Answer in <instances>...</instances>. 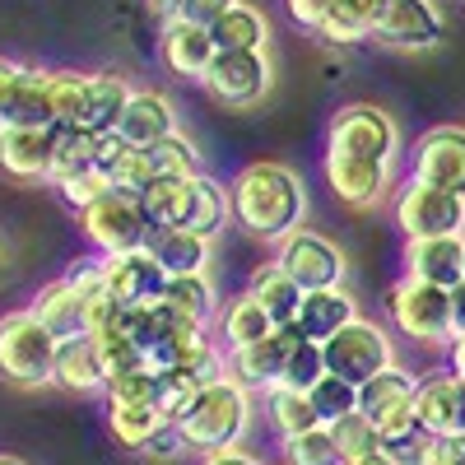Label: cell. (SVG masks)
<instances>
[{"instance_id": "f546056e", "label": "cell", "mask_w": 465, "mask_h": 465, "mask_svg": "<svg viewBox=\"0 0 465 465\" xmlns=\"http://www.w3.org/2000/svg\"><path fill=\"white\" fill-rule=\"evenodd\" d=\"M265 414H270V429L280 438H298L307 429H322V414L312 405V391H293V386H265Z\"/></svg>"}, {"instance_id": "f1b7e54d", "label": "cell", "mask_w": 465, "mask_h": 465, "mask_svg": "<svg viewBox=\"0 0 465 465\" xmlns=\"http://www.w3.org/2000/svg\"><path fill=\"white\" fill-rule=\"evenodd\" d=\"M247 289L261 298L265 312L275 317V326H293L298 307H302V289H298V280L289 275V270H284L280 261L256 265V270H252V280H247Z\"/></svg>"}, {"instance_id": "11a10c76", "label": "cell", "mask_w": 465, "mask_h": 465, "mask_svg": "<svg viewBox=\"0 0 465 465\" xmlns=\"http://www.w3.org/2000/svg\"><path fill=\"white\" fill-rule=\"evenodd\" d=\"M201 465H261V460L252 451H242V447H219V451H205Z\"/></svg>"}, {"instance_id": "6da1fadb", "label": "cell", "mask_w": 465, "mask_h": 465, "mask_svg": "<svg viewBox=\"0 0 465 465\" xmlns=\"http://www.w3.org/2000/svg\"><path fill=\"white\" fill-rule=\"evenodd\" d=\"M228 191H232V219L252 238L280 242L293 228H302V219H307V186L289 163H275V159L242 163L232 173Z\"/></svg>"}, {"instance_id": "9f6ffc18", "label": "cell", "mask_w": 465, "mask_h": 465, "mask_svg": "<svg viewBox=\"0 0 465 465\" xmlns=\"http://www.w3.org/2000/svg\"><path fill=\"white\" fill-rule=\"evenodd\" d=\"M447 368L465 381V335H456V340L447 344Z\"/></svg>"}, {"instance_id": "4316f807", "label": "cell", "mask_w": 465, "mask_h": 465, "mask_svg": "<svg viewBox=\"0 0 465 465\" xmlns=\"http://www.w3.org/2000/svg\"><path fill=\"white\" fill-rule=\"evenodd\" d=\"M214 322H219V340H223L228 354L232 349H247V344H256V340H265L270 331H275V317L265 312L252 289H242L238 298H228Z\"/></svg>"}, {"instance_id": "3957f363", "label": "cell", "mask_w": 465, "mask_h": 465, "mask_svg": "<svg viewBox=\"0 0 465 465\" xmlns=\"http://www.w3.org/2000/svg\"><path fill=\"white\" fill-rule=\"evenodd\" d=\"M386 312H391V326L414 340V344H433L447 349L456 340V322H451V289H438L429 280L401 275L386 293Z\"/></svg>"}, {"instance_id": "6f0895ef", "label": "cell", "mask_w": 465, "mask_h": 465, "mask_svg": "<svg viewBox=\"0 0 465 465\" xmlns=\"http://www.w3.org/2000/svg\"><path fill=\"white\" fill-rule=\"evenodd\" d=\"M451 322H456V335H465V284L451 289Z\"/></svg>"}, {"instance_id": "e575fe53", "label": "cell", "mask_w": 465, "mask_h": 465, "mask_svg": "<svg viewBox=\"0 0 465 465\" xmlns=\"http://www.w3.org/2000/svg\"><path fill=\"white\" fill-rule=\"evenodd\" d=\"M372 10H377V0H331L317 37L331 47H354L363 37H372Z\"/></svg>"}, {"instance_id": "d590c367", "label": "cell", "mask_w": 465, "mask_h": 465, "mask_svg": "<svg viewBox=\"0 0 465 465\" xmlns=\"http://www.w3.org/2000/svg\"><path fill=\"white\" fill-rule=\"evenodd\" d=\"M140 205L149 214L153 228H177L186 223V210H191V177H153L144 191H140Z\"/></svg>"}, {"instance_id": "4fadbf2b", "label": "cell", "mask_w": 465, "mask_h": 465, "mask_svg": "<svg viewBox=\"0 0 465 465\" xmlns=\"http://www.w3.org/2000/svg\"><path fill=\"white\" fill-rule=\"evenodd\" d=\"M410 182L447 186L465 196V126H433L410 149Z\"/></svg>"}, {"instance_id": "ee69618b", "label": "cell", "mask_w": 465, "mask_h": 465, "mask_svg": "<svg viewBox=\"0 0 465 465\" xmlns=\"http://www.w3.org/2000/svg\"><path fill=\"white\" fill-rule=\"evenodd\" d=\"M326 377V349L317 340H298L293 354L280 372V386H293V391H312V386Z\"/></svg>"}, {"instance_id": "8d00e7d4", "label": "cell", "mask_w": 465, "mask_h": 465, "mask_svg": "<svg viewBox=\"0 0 465 465\" xmlns=\"http://www.w3.org/2000/svg\"><path fill=\"white\" fill-rule=\"evenodd\" d=\"M326 429H331V438H335V447H340L344 465H359V460H368V456L386 451L381 429H377V423H372L363 410H354V414H344V419L326 423Z\"/></svg>"}, {"instance_id": "484cf974", "label": "cell", "mask_w": 465, "mask_h": 465, "mask_svg": "<svg viewBox=\"0 0 465 465\" xmlns=\"http://www.w3.org/2000/svg\"><path fill=\"white\" fill-rule=\"evenodd\" d=\"M33 317L43 322L56 340H70V335H80L84 331V293L74 289L65 275L61 280H47L43 289L33 293Z\"/></svg>"}, {"instance_id": "681fc988", "label": "cell", "mask_w": 465, "mask_h": 465, "mask_svg": "<svg viewBox=\"0 0 465 465\" xmlns=\"http://www.w3.org/2000/svg\"><path fill=\"white\" fill-rule=\"evenodd\" d=\"M238 0H177V10L173 15H186L191 24H205V28H214Z\"/></svg>"}, {"instance_id": "603a6c76", "label": "cell", "mask_w": 465, "mask_h": 465, "mask_svg": "<svg viewBox=\"0 0 465 465\" xmlns=\"http://www.w3.org/2000/svg\"><path fill=\"white\" fill-rule=\"evenodd\" d=\"M98 168L112 177L116 191H144L159 168H153V153L144 144H131L122 131H107L98 135Z\"/></svg>"}, {"instance_id": "f6af8a7d", "label": "cell", "mask_w": 465, "mask_h": 465, "mask_svg": "<svg viewBox=\"0 0 465 465\" xmlns=\"http://www.w3.org/2000/svg\"><path fill=\"white\" fill-rule=\"evenodd\" d=\"M312 405H317L322 423H335V419H344V414L359 410V386L344 381V377H335V372H326V377L312 386Z\"/></svg>"}, {"instance_id": "7c38bea8", "label": "cell", "mask_w": 465, "mask_h": 465, "mask_svg": "<svg viewBox=\"0 0 465 465\" xmlns=\"http://www.w3.org/2000/svg\"><path fill=\"white\" fill-rule=\"evenodd\" d=\"M201 84L223 107H256L270 94V84H275V74H270L265 52H219Z\"/></svg>"}, {"instance_id": "816d5d0a", "label": "cell", "mask_w": 465, "mask_h": 465, "mask_svg": "<svg viewBox=\"0 0 465 465\" xmlns=\"http://www.w3.org/2000/svg\"><path fill=\"white\" fill-rule=\"evenodd\" d=\"M284 10H289V19L302 33H317L322 19H326V10H331V0H284Z\"/></svg>"}, {"instance_id": "1f68e13d", "label": "cell", "mask_w": 465, "mask_h": 465, "mask_svg": "<svg viewBox=\"0 0 465 465\" xmlns=\"http://www.w3.org/2000/svg\"><path fill=\"white\" fill-rule=\"evenodd\" d=\"M84 168H98V131L89 126H52V186L84 173Z\"/></svg>"}, {"instance_id": "680465c9", "label": "cell", "mask_w": 465, "mask_h": 465, "mask_svg": "<svg viewBox=\"0 0 465 465\" xmlns=\"http://www.w3.org/2000/svg\"><path fill=\"white\" fill-rule=\"evenodd\" d=\"M359 465H401L391 451H377V456H368V460H359Z\"/></svg>"}, {"instance_id": "74e56055", "label": "cell", "mask_w": 465, "mask_h": 465, "mask_svg": "<svg viewBox=\"0 0 465 465\" xmlns=\"http://www.w3.org/2000/svg\"><path fill=\"white\" fill-rule=\"evenodd\" d=\"M163 302L177 307L182 317L201 322V326H210V322L219 317V298H214L210 275H173L168 289H163Z\"/></svg>"}, {"instance_id": "e0dca14e", "label": "cell", "mask_w": 465, "mask_h": 465, "mask_svg": "<svg viewBox=\"0 0 465 465\" xmlns=\"http://www.w3.org/2000/svg\"><path fill=\"white\" fill-rule=\"evenodd\" d=\"M107 289L122 307H153L168 289V270L159 265L149 247L126 252V256H107Z\"/></svg>"}, {"instance_id": "83f0119b", "label": "cell", "mask_w": 465, "mask_h": 465, "mask_svg": "<svg viewBox=\"0 0 465 465\" xmlns=\"http://www.w3.org/2000/svg\"><path fill=\"white\" fill-rule=\"evenodd\" d=\"M131 84L122 80V74H89V98H84V116L80 126L107 135V131H122V116H126V103H131Z\"/></svg>"}, {"instance_id": "f907efd6", "label": "cell", "mask_w": 465, "mask_h": 465, "mask_svg": "<svg viewBox=\"0 0 465 465\" xmlns=\"http://www.w3.org/2000/svg\"><path fill=\"white\" fill-rule=\"evenodd\" d=\"M419 465H465V433L460 438H429Z\"/></svg>"}, {"instance_id": "f5cc1de1", "label": "cell", "mask_w": 465, "mask_h": 465, "mask_svg": "<svg viewBox=\"0 0 465 465\" xmlns=\"http://www.w3.org/2000/svg\"><path fill=\"white\" fill-rule=\"evenodd\" d=\"M24 74H28V65H19V61H10V56H0V116H5L10 98L19 94V84H24Z\"/></svg>"}, {"instance_id": "4dcf8cb0", "label": "cell", "mask_w": 465, "mask_h": 465, "mask_svg": "<svg viewBox=\"0 0 465 465\" xmlns=\"http://www.w3.org/2000/svg\"><path fill=\"white\" fill-rule=\"evenodd\" d=\"M232 219V191L219 186L210 173L191 177V210H186V223L182 228H196L205 238H219Z\"/></svg>"}, {"instance_id": "5b68a950", "label": "cell", "mask_w": 465, "mask_h": 465, "mask_svg": "<svg viewBox=\"0 0 465 465\" xmlns=\"http://www.w3.org/2000/svg\"><path fill=\"white\" fill-rule=\"evenodd\" d=\"M80 228L98 256H126V252L149 247V238H153V223L140 205V191H116V186L89 210H80Z\"/></svg>"}, {"instance_id": "60d3db41", "label": "cell", "mask_w": 465, "mask_h": 465, "mask_svg": "<svg viewBox=\"0 0 465 465\" xmlns=\"http://www.w3.org/2000/svg\"><path fill=\"white\" fill-rule=\"evenodd\" d=\"M5 126H52V103H47V74L43 70L28 65L19 94L5 107Z\"/></svg>"}, {"instance_id": "94428289", "label": "cell", "mask_w": 465, "mask_h": 465, "mask_svg": "<svg viewBox=\"0 0 465 465\" xmlns=\"http://www.w3.org/2000/svg\"><path fill=\"white\" fill-rule=\"evenodd\" d=\"M0 465H28V460H19V456H0Z\"/></svg>"}, {"instance_id": "d6986e66", "label": "cell", "mask_w": 465, "mask_h": 465, "mask_svg": "<svg viewBox=\"0 0 465 465\" xmlns=\"http://www.w3.org/2000/svg\"><path fill=\"white\" fill-rule=\"evenodd\" d=\"M405 275L429 280L438 289H460L465 284V232H451V238H410Z\"/></svg>"}, {"instance_id": "8fae6325", "label": "cell", "mask_w": 465, "mask_h": 465, "mask_svg": "<svg viewBox=\"0 0 465 465\" xmlns=\"http://www.w3.org/2000/svg\"><path fill=\"white\" fill-rule=\"evenodd\" d=\"M275 247H280L275 261L298 280L302 293H312V289H335V284H344V275H349L344 252L326 238V232H317V228H293L289 238H280Z\"/></svg>"}, {"instance_id": "44dd1931", "label": "cell", "mask_w": 465, "mask_h": 465, "mask_svg": "<svg viewBox=\"0 0 465 465\" xmlns=\"http://www.w3.org/2000/svg\"><path fill=\"white\" fill-rule=\"evenodd\" d=\"M0 173L15 182H52V126H5Z\"/></svg>"}, {"instance_id": "52a82bcc", "label": "cell", "mask_w": 465, "mask_h": 465, "mask_svg": "<svg viewBox=\"0 0 465 465\" xmlns=\"http://www.w3.org/2000/svg\"><path fill=\"white\" fill-rule=\"evenodd\" d=\"M396 223L410 238H451L465 232V196L447 186H429V182H405L396 191Z\"/></svg>"}, {"instance_id": "7402d4cb", "label": "cell", "mask_w": 465, "mask_h": 465, "mask_svg": "<svg viewBox=\"0 0 465 465\" xmlns=\"http://www.w3.org/2000/svg\"><path fill=\"white\" fill-rule=\"evenodd\" d=\"M354 317H359L354 293H349L344 284H335V289H312V293H302V307H298L293 326H298V335H302V340L326 344L331 335H340Z\"/></svg>"}, {"instance_id": "8992f818", "label": "cell", "mask_w": 465, "mask_h": 465, "mask_svg": "<svg viewBox=\"0 0 465 465\" xmlns=\"http://www.w3.org/2000/svg\"><path fill=\"white\" fill-rule=\"evenodd\" d=\"M326 149L354 153V159L396 163L401 131H396V122H391L386 107H377V103H344V107H335L331 126H326Z\"/></svg>"}, {"instance_id": "ac0fdd59", "label": "cell", "mask_w": 465, "mask_h": 465, "mask_svg": "<svg viewBox=\"0 0 465 465\" xmlns=\"http://www.w3.org/2000/svg\"><path fill=\"white\" fill-rule=\"evenodd\" d=\"M298 340H302L298 326H275L265 340H256L247 349H232V354H228V372L238 377L247 391H265V386L280 381V372H284V363H289Z\"/></svg>"}, {"instance_id": "b9f144b4", "label": "cell", "mask_w": 465, "mask_h": 465, "mask_svg": "<svg viewBox=\"0 0 465 465\" xmlns=\"http://www.w3.org/2000/svg\"><path fill=\"white\" fill-rule=\"evenodd\" d=\"M149 153H153V168H159V177H201V173H205L201 149H196V140H191L186 131L163 135L159 144H149Z\"/></svg>"}, {"instance_id": "db71d44e", "label": "cell", "mask_w": 465, "mask_h": 465, "mask_svg": "<svg viewBox=\"0 0 465 465\" xmlns=\"http://www.w3.org/2000/svg\"><path fill=\"white\" fill-rule=\"evenodd\" d=\"M182 451H186V442L177 433V423H168L163 433H153L149 447H144V456H153V460H168V456H182Z\"/></svg>"}, {"instance_id": "ab89813d", "label": "cell", "mask_w": 465, "mask_h": 465, "mask_svg": "<svg viewBox=\"0 0 465 465\" xmlns=\"http://www.w3.org/2000/svg\"><path fill=\"white\" fill-rule=\"evenodd\" d=\"M205 377H196V372H191V368H163L159 372V391H153V405H159L163 414H168V423H182V414L191 410V405H196V396L205 391Z\"/></svg>"}, {"instance_id": "5bb4252c", "label": "cell", "mask_w": 465, "mask_h": 465, "mask_svg": "<svg viewBox=\"0 0 465 465\" xmlns=\"http://www.w3.org/2000/svg\"><path fill=\"white\" fill-rule=\"evenodd\" d=\"M322 177H326V186H331V196L344 201V205H354V210L377 205L386 191H391V163L354 159V153H335V149H326Z\"/></svg>"}, {"instance_id": "ba28073f", "label": "cell", "mask_w": 465, "mask_h": 465, "mask_svg": "<svg viewBox=\"0 0 465 465\" xmlns=\"http://www.w3.org/2000/svg\"><path fill=\"white\" fill-rule=\"evenodd\" d=\"M322 349H326V372L354 381V386H363L368 377H377L381 368L396 363V344H391V335H386V326L368 322V317H354Z\"/></svg>"}, {"instance_id": "d4e9b609", "label": "cell", "mask_w": 465, "mask_h": 465, "mask_svg": "<svg viewBox=\"0 0 465 465\" xmlns=\"http://www.w3.org/2000/svg\"><path fill=\"white\" fill-rule=\"evenodd\" d=\"M177 131V103L159 89H135L131 103H126V116H122V135L131 144H159L163 135Z\"/></svg>"}, {"instance_id": "d6a6232c", "label": "cell", "mask_w": 465, "mask_h": 465, "mask_svg": "<svg viewBox=\"0 0 465 465\" xmlns=\"http://www.w3.org/2000/svg\"><path fill=\"white\" fill-rule=\"evenodd\" d=\"M210 33H214L219 52H265V43H270L265 15L256 5H247V0H238V5H232Z\"/></svg>"}, {"instance_id": "7bdbcfd3", "label": "cell", "mask_w": 465, "mask_h": 465, "mask_svg": "<svg viewBox=\"0 0 465 465\" xmlns=\"http://www.w3.org/2000/svg\"><path fill=\"white\" fill-rule=\"evenodd\" d=\"M284 465H344L331 429L322 423V429H307L298 438H284Z\"/></svg>"}, {"instance_id": "7a4b0ae2", "label": "cell", "mask_w": 465, "mask_h": 465, "mask_svg": "<svg viewBox=\"0 0 465 465\" xmlns=\"http://www.w3.org/2000/svg\"><path fill=\"white\" fill-rule=\"evenodd\" d=\"M247 419H252V391L228 372L196 396V405L182 414L177 433H182L186 451L205 456V451H219V447H238L242 433H247Z\"/></svg>"}, {"instance_id": "9c48e42d", "label": "cell", "mask_w": 465, "mask_h": 465, "mask_svg": "<svg viewBox=\"0 0 465 465\" xmlns=\"http://www.w3.org/2000/svg\"><path fill=\"white\" fill-rule=\"evenodd\" d=\"M447 19L438 0H377L372 10V43L396 52H429L442 43Z\"/></svg>"}, {"instance_id": "7dc6e473", "label": "cell", "mask_w": 465, "mask_h": 465, "mask_svg": "<svg viewBox=\"0 0 465 465\" xmlns=\"http://www.w3.org/2000/svg\"><path fill=\"white\" fill-rule=\"evenodd\" d=\"M153 391H159V372H149V368L116 372V377L103 386L107 405H140V401H153Z\"/></svg>"}, {"instance_id": "277c9868", "label": "cell", "mask_w": 465, "mask_h": 465, "mask_svg": "<svg viewBox=\"0 0 465 465\" xmlns=\"http://www.w3.org/2000/svg\"><path fill=\"white\" fill-rule=\"evenodd\" d=\"M56 335L33 317V307L0 317V377L15 386L56 381Z\"/></svg>"}, {"instance_id": "91938a15", "label": "cell", "mask_w": 465, "mask_h": 465, "mask_svg": "<svg viewBox=\"0 0 465 465\" xmlns=\"http://www.w3.org/2000/svg\"><path fill=\"white\" fill-rule=\"evenodd\" d=\"M153 5H159L163 15H173V10H177V0H153Z\"/></svg>"}, {"instance_id": "9a60e30c", "label": "cell", "mask_w": 465, "mask_h": 465, "mask_svg": "<svg viewBox=\"0 0 465 465\" xmlns=\"http://www.w3.org/2000/svg\"><path fill=\"white\" fill-rule=\"evenodd\" d=\"M414 414H419V429L429 438H460L465 433V381L451 368L419 377Z\"/></svg>"}, {"instance_id": "cb8c5ba5", "label": "cell", "mask_w": 465, "mask_h": 465, "mask_svg": "<svg viewBox=\"0 0 465 465\" xmlns=\"http://www.w3.org/2000/svg\"><path fill=\"white\" fill-rule=\"evenodd\" d=\"M210 247H214V238H205V232H196V228H182V223L177 228H153V238H149V252L159 256L168 280L173 275H205Z\"/></svg>"}, {"instance_id": "f35d334b", "label": "cell", "mask_w": 465, "mask_h": 465, "mask_svg": "<svg viewBox=\"0 0 465 465\" xmlns=\"http://www.w3.org/2000/svg\"><path fill=\"white\" fill-rule=\"evenodd\" d=\"M47 74V103H52V126H74L84 116L89 98V74L80 70H43Z\"/></svg>"}, {"instance_id": "2e32d148", "label": "cell", "mask_w": 465, "mask_h": 465, "mask_svg": "<svg viewBox=\"0 0 465 465\" xmlns=\"http://www.w3.org/2000/svg\"><path fill=\"white\" fill-rule=\"evenodd\" d=\"M159 56L182 80H205L210 61L219 56V43L205 24H191L186 15H168L163 33H159Z\"/></svg>"}, {"instance_id": "30bf717a", "label": "cell", "mask_w": 465, "mask_h": 465, "mask_svg": "<svg viewBox=\"0 0 465 465\" xmlns=\"http://www.w3.org/2000/svg\"><path fill=\"white\" fill-rule=\"evenodd\" d=\"M414 391H419V377L405 372L401 363H391V368H381L377 377H368V381L359 386V410L377 423L386 442H396V438L419 433Z\"/></svg>"}, {"instance_id": "c3c4849f", "label": "cell", "mask_w": 465, "mask_h": 465, "mask_svg": "<svg viewBox=\"0 0 465 465\" xmlns=\"http://www.w3.org/2000/svg\"><path fill=\"white\" fill-rule=\"evenodd\" d=\"M65 280L80 289L84 298L103 293V289H107V256H84V261H74V265L65 270Z\"/></svg>"}, {"instance_id": "6125c7cd", "label": "cell", "mask_w": 465, "mask_h": 465, "mask_svg": "<svg viewBox=\"0 0 465 465\" xmlns=\"http://www.w3.org/2000/svg\"><path fill=\"white\" fill-rule=\"evenodd\" d=\"M0 135H5V116H0Z\"/></svg>"}, {"instance_id": "ffe728a7", "label": "cell", "mask_w": 465, "mask_h": 465, "mask_svg": "<svg viewBox=\"0 0 465 465\" xmlns=\"http://www.w3.org/2000/svg\"><path fill=\"white\" fill-rule=\"evenodd\" d=\"M107 377H112V368H107V354H103L98 335L80 331V335L56 344V386H65V391H74V396H94V391L107 386Z\"/></svg>"}, {"instance_id": "bcb514c9", "label": "cell", "mask_w": 465, "mask_h": 465, "mask_svg": "<svg viewBox=\"0 0 465 465\" xmlns=\"http://www.w3.org/2000/svg\"><path fill=\"white\" fill-rule=\"evenodd\" d=\"M56 191H61V201L80 214V210H89L94 201H103L107 191H112V177L103 173V168H84V173H74V177H65V182H56Z\"/></svg>"}, {"instance_id": "836d02e7", "label": "cell", "mask_w": 465, "mask_h": 465, "mask_svg": "<svg viewBox=\"0 0 465 465\" xmlns=\"http://www.w3.org/2000/svg\"><path fill=\"white\" fill-rule=\"evenodd\" d=\"M107 429L112 438L131 447V451H144L153 433L168 429V414L153 405V401H140V405H107Z\"/></svg>"}]
</instances>
